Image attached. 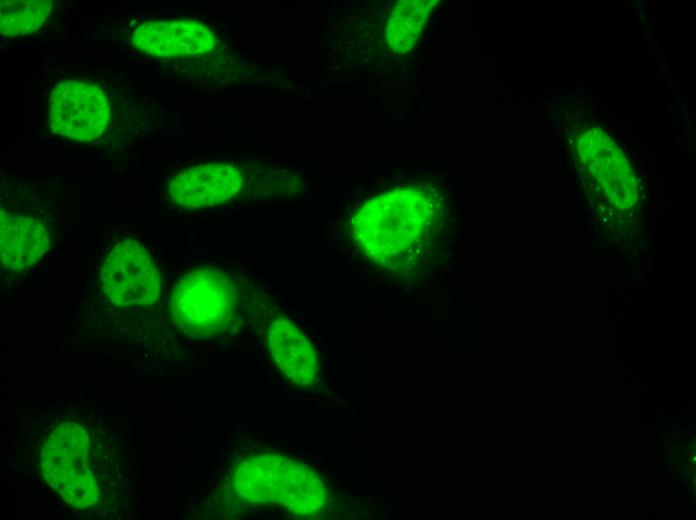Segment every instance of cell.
Returning <instances> with one entry per match:
<instances>
[{"mask_svg":"<svg viewBox=\"0 0 696 520\" xmlns=\"http://www.w3.org/2000/svg\"><path fill=\"white\" fill-rule=\"evenodd\" d=\"M130 42L138 51L150 56L184 57L211 51L216 45V36L198 20H146L135 24Z\"/></svg>","mask_w":696,"mask_h":520,"instance_id":"8","label":"cell"},{"mask_svg":"<svg viewBox=\"0 0 696 520\" xmlns=\"http://www.w3.org/2000/svg\"><path fill=\"white\" fill-rule=\"evenodd\" d=\"M1 267L12 275L34 268L51 250L52 230L28 212L1 208Z\"/></svg>","mask_w":696,"mask_h":520,"instance_id":"9","label":"cell"},{"mask_svg":"<svg viewBox=\"0 0 696 520\" xmlns=\"http://www.w3.org/2000/svg\"><path fill=\"white\" fill-rule=\"evenodd\" d=\"M91 444L83 428L63 423L51 434L42 452L47 482L79 509L93 507L100 493Z\"/></svg>","mask_w":696,"mask_h":520,"instance_id":"4","label":"cell"},{"mask_svg":"<svg viewBox=\"0 0 696 520\" xmlns=\"http://www.w3.org/2000/svg\"><path fill=\"white\" fill-rule=\"evenodd\" d=\"M432 189L405 185L367 200L353 215L351 238L361 254L391 273L409 272L432 247L441 205Z\"/></svg>","mask_w":696,"mask_h":520,"instance_id":"1","label":"cell"},{"mask_svg":"<svg viewBox=\"0 0 696 520\" xmlns=\"http://www.w3.org/2000/svg\"><path fill=\"white\" fill-rule=\"evenodd\" d=\"M108 98L96 84L69 80L56 84L49 98L48 119L54 133L88 142L99 137L111 116Z\"/></svg>","mask_w":696,"mask_h":520,"instance_id":"6","label":"cell"},{"mask_svg":"<svg viewBox=\"0 0 696 520\" xmlns=\"http://www.w3.org/2000/svg\"><path fill=\"white\" fill-rule=\"evenodd\" d=\"M245 181V174L237 164L203 163L175 173L165 185L164 197L172 208H205L237 197Z\"/></svg>","mask_w":696,"mask_h":520,"instance_id":"7","label":"cell"},{"mask_svg":"<svg viewBox=\"0 0 696 520\" xmlns=\"http://www.w3.org/2000/svg\"><path fill=\"white\" fill-rule=\"evenodd\" d=\"M100 286L117 306H150L160 293L158 265L146 246L135 239L113 244L100 270Z\"/></svg>","mask_w":696,"mask_h":520,"instance_id":"5","label":"cell"},{"mask_svg":"<svg viewBox=\"0 0 696 520\" xmlns=\"http://www.w3.org/2000/svg\"><path fill=\"white\" fill-rule=\"evenodd\" d=\"M53 3L48 0H5L0 4V30L5 36L29 34L48 17Z\"/></svg>","mask_w":696,"mask_h":520,"instance_id":"12","label":"cell"},{"mask_svg":"<svg viewBox=\"0 0 696 520\" xmlns=\"http://www.w3.org/2000/svg\"><path fill=\"white\" fill-rule=\"evenodd\" d=\"M246 308V285L229 272L193 269L175 284L169 305L173 325L193 338L227 332Z\"/></svg>","mask_w":696,"mask_h":520,"instance_id":"3","label":"cell"},{"mask_svg":"<svg viewBox=\"0 0 696 520\" xmlns=\"http://www.w3.org/2000/svg\"><path fill=\"white\" fill-rule=\"evenodd\" d=\"M266 343L271 359L288 381L298 387H312L318 381V354L291 320L273 318L267 325Z\"/></svg>","mask_w":696,"mask_h":520,"instance_id":"10","label":"cell"},{"mask_svg":"<svg viewBox=\"0 0 696 520\" xmlns=\"http://www.w3.org/2000/svg\"><path fill=\"white\" fill-rule=\"evenodd\" d=\"M433 1L404 0L392 9L386 26V39L392 51L403 54L418 40Z\"/></svg>","mask_w":696,"mask_h":520,"instance_id":"11","label":"cell"},{"mask_svg":"<svg viewBox=\"0 0 696 520\" xmlns=\"http://www.w3.org/2000/svg\"><path fill=\"white\" fill-rule=\"evenodd\" d=\"M230 495L241 504L278 505L296 515H316L326 488L310 467L286 456L256 454L242 459L230 477Z\"/></svg>","mask_w":696,"mask_h":520,"instance_id":"2","label":"cell"}]
</instances>
